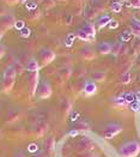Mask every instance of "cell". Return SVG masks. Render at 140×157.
I'll list each match as a JSON object with an SVG mask.
<instances>
[{
    "label": "cell",
    "instance_id": "obj_31",
    "mask_svg": "<svg viewBox=\"0 0 140 157\" xmlns=\"http://www.w3.org/2000/svg\"><path fill=\"white\" fill-rule=\"evenodd\" d=\"M108 26H109L110 29H116V28H119V22H117L116 19H112L110 23L108 24Z\"/></svg>",
    "mask_w": 140,
    "mask_h": 157
},
{
    "label": "cell",
    "instance_id": "obj_18",
    "mask_svg": "<svg viewBox=\"0 0 140 157\" xmlns=\"http://www.w3.org/2000/svg\"><path fill=\"white\" fill-rule=\"evenodd\" d=\"M74 127H76L77 130H79V131H86V130H89V125L86 122H84V121H77Z\"/></svg>",
    "mask_w": 140,
    "mask_h": 157
},
{
    "label": "cell",
    "instance_id": "obj_6",
    "mask_svg": "<svg viewBox=\"0 0 140 157\" xmlns=\"http://www.w3.org/2000/svg\"><path fill=\"white\" fill-rule=\"evenodd\" d=\"M38 96L41 98H48L51 96V85L47 83V82H42L40 88H38Z\"/></svg>",
    "mask_w": 140,
    "mask_h": 157
},
{
    "label": "cell",
    "instance_id": "obj_2",
    "mask_svg": "<svg viewBox=\"0 0 140 157\" xmlns=\"http://www.w3.org/2000/svg\"><path fill=\"white\" fill-rule=\"evenodd\" d=\"M140 152V144L137 140H132L128 142L126 144H123L120 150L119 154L121 157H137Z\"/></svg>",
    "mask_w": 140,
    "mask_h": 157
},
{
    "label": "cell",
    "instance_id": "obj_4",
    "mask_svg": "<svg viewBox=\"0 0 140 157\" xmlns=\"http://www.w3.org/2000/svg\"><path fill=\"white\" fill-rule=\"evenodd\" d=\"M54 59H55V53L53 51L47 49V48L41 49V52H40V61L43 66L49 65L51 63L54 61Z\"/></svg>",
    "mask_w": 140,
    "mask_h": 157
},
{
    "label": "cell",
    "instance_id": "obj_27",
    "mask_svg": "<svg viewBox=\"0 0 140 157\" xmlns=\"http://www.w3.org/2000/svg\"><path fill=\"white\" fill-rule=\"evenodd\" d=\"M121 82H122L123 84H128V83L131 82V73H129V72L123 73V76H122V78H121Z\"/></svg>",
    "mask_w": 140,
    "mask_h": 157
},
{
    "label": "cell",
    "instance_id": "obj_30",
    "mask_svg": "<svg viewBox=\"0 0 140 157\" xmlns=\"http://www.w3.org/2000/svg\"><path fill=\"white\" fill-rule=\"evenodd\" d=\"M21 36H22V37H29V36H30V30H29L28 28L22 29V30H21Z\"/></svg>",
    "mask_w": 140,
    "mask_h": 157
},
{
    "label": "cell",
    "instance_id": "obj_7",
    "mask_svg": "<svg viewBox=\"0 0 140 157\" xmlns=\"http://www.w3.org/2000/svg\"><path fill=\"white\" fill-rule=\"evenodd\" d=\"M37 85H38V72H31V75H30V84H29L31 96L35 95L36 89H37Z\"/></svg>",
    "mask_w": 140,
    "mask_h": 157
},
{
    "label": "cell",
    "instance_id": "obj_1",
    "mask_svg": "<svg viewBox=\"0 0 140 157\" xmlns=\"http://www.w3.org/2000/svg\"><path fill=\"white\" fill-rule=\"evenodd\" d=\"M16 73L17 71L13 67H7L1 76V88L5 92H10L12 90L14 82H16Z\"/></svg>",
    "mask_w": 140,
    "mask_h": 157
},
{
    "label": "cell",
    "instance_id": "obj_34",
    "mask_svg": "<svg viewBox=\"0 0 140 157\" xmlns=\"http://www.w3.org/2000/svg\"><path fill=\"white\" fill-rule=\"evenodd\" d=\"M6 7H4L2 5H0V17L1 16H4V14H6Z\"/></svg>",
    "mask_w": 140,
    "mask_h": 157
},
{
    "label": "cell",
    "instance_id": "obj_22",
    "mask_svg": "<svg viewBox=\"0 0 140 157\" xmlns=\"http://www.w3.org/2000/svg\"><path fill=\"white\" fill-rule=\"evenodd\" d=\"M127 6H131L133 9H140V0H128Z\"/></svg>",
    "mask_w": 140,
    "mask_h": 157
},
{
    "label": "cell",
    "instance_id": "obj_23",
    "mask_svg": "<svg viewBox=\"0 0 140 157\" xmlns=\"http://www.w3.org/2000/svg\"><path fill=\"white\" fill-rule=\"evenodd\" d=\"M97 13L98 12H97L92 6H91V7L89 9V11H86V12H85V14H86V17H88V18H93V17H96V16H97Z\"/></svg>",
    "mask_w": 140,
    "mask_h": 157
},
{
    "label": "cell",
    "instance_id": "obj_13",
    "mask_svg": "<svg viewBox=\"0 0 140 157\" xmlns=\"http://www.w3.org/2000/svg\"><path fill=\"white\" fill-rule=\"evenodd\" d=\"M80 55H81L85 60H91V59L95 58V52H93L91 48L86 47V48H83V49L80 51Z\"/></svg>",
    "mask_w": 140,
    "mask_h": 157
},
{
    "label": "cell",
    "instance_id": "obj_26",
    "mask_svg": "<svg viewBox=\"0 0 140 157\" xmlns=\"http://www.w3.org/2000/svg\"><path fill=\"white\" fill-rule=\"evenodd\" d=\"M42 4L44 5L46 9H51V7L55 6V0H44Z\"/></svg>",
    "mask_w": 140,
    "mask_h": 157
},
{
    "label": "cell",
    "instance_id": "obj_36",
    "mask_svg": "<svg viewBox=\"0 0 140 157\" xmlns=\"http://www.w3.org/2000/svg\"><path fill=\"white\" fill-rule=\"evenodd\" d=\"M43 1H44V0H34V2H35V4H42Z\"/></svg>",
    "mask_w": 140,
    "mask_h": 157
},
{
    "label": "cell",
    "instance_id": "obj_5",
    "mask_svg": "<svg viewBox=\"0 0 140 157\" xmlns=\"http://www.w3.org/2000/svg\"><path fill=\"white\" fill-rule=\"evenodd\" d=\"M14 22H16V19H14V16L12 13H6V14L0 17V29L1 30H9V29L13 28Z\"/></svg>",
    "mask_w": 140,
    "mask_h": 157
},
{
    "label": "cell",
    "instance_id": "obj_16",
    "mask_svg": "<svg viewBox=\"0 0 140 157\" xmlns=\"http://www.w3.org/2000/svg\"><path fill=\"white\" fill-rule=\"evenodd\" d=\"M76 36L79 40H81V41H86V42H88V41H90V40H92L89 36V35H88V34H86V33H85L84 30H81V29H79V30L77 31V33H76Z\"/></svg>",
    "mask_w": 140,
    "mask_h": 157
},
{
    "label": "cell",
    "instance_id": "obj_8",
    "mask_svg": "<svg viewBox=\"0 0 140 157\" xmlns=\"http://www.w3.org/2000/svg\"><path fill=\"white\" fill-rule=\"evenodd\" d=\"M112 47L113 44L109 43V42H101L98 46H97V52L102 55H107V54H110L112 53Z\"/></svg>",
    "mask_w": 140,
    "mask_h": 157
},
{
    "label": "cell",
    "instance_id": "obj_9",
    "mask_svg": "<svg viewBox=\"0 0 140 157\" xmlns=\"http://www.w3.org/2000/svg\"><path fill=\"white\" fill-rule=\"evenodd\" d=\"M131 33H132V35L140 37V19L132 18V21H131Z\"/></svg>",
    "mask_w": 140,
    "mask_h": 157
},
{
    "label": "cell",
    "instance_id": "obj_21",
    "mask_svg": "<svg viewBox=\"0 0 140 157\" xmlns=\"http://www.w3.org/2000/svg\"><path fill=\"white\" fill-rule=\"evenodd\" d=\"M121 48H122V43L116 42V43L113 44V47H112V53L113 54H119V53L121 52Z\"/></svg>",
    "mask_w": 140,
    "mask_h": 157
},
{
    "label": "cell",
    "instance_id": "obj_35",
    "mask_svg": "<svg viewBox=\"0 0 140 157\" xmlns=\"http://www.w3.org/2000/svg\"><path fill=\"white\" fill-rule=\"evenodd\" d=\"M4 55H5V47L0 44V59H1Z\"/></svg>",
    "mask_w": 140,
    "mask_h": 157
},
{
    "label": "cell",
    "instance_id": "obj_12",
    "mask_svg": "<svg viewBox=\"0 0 140 157\" xmlns=\"http://www.w3.org/2000/svg\"><path fill=\"white\" fill-rule=\"evenodd\" d=\"M81 30H84L91 39H93L96 36V28H95L93 24H91V23H86L85 25L81 28Z\"/></svg>",
    "mask_w": 140,
    "mask_h": 157
},
{
    "label": "cell",
    "instance_id": "obj_32",
    "mask_svg": "<svg viewBox=\"0 0 140 157\" xmlns=\"http://www.w3.org/2000/svg\"><path fill=\"white\" fill-rule=\"evenodd\" d=\"M131 108L134 110V112H139L140 110V103L139 102H133V103H131Z\"/></svg>",
    "mask_w": 140,
    "mask_h": 157
},
{
    "label": "cell",
    "instance_id": "obj_29",
    "mask_svg": "<svg viewBox=\"0 0 140 157\" xmlns=\"http://www.w3.org/2000/svg\"><path fill=\"white\" fill-rule=\"evenodd\" d=\"M4 4H6V5H9V6H14V5H17L18 2H19V0H1Z\"/></svg>",
    "mask_w": 140,
    "mask_h": 157
},
{
    "label": "cell",
    "instance_id": "obj_15",
    "mask_svg": "<svg viewBox=\"0 0 140 157\" xmlns=\"http://www.w3.org/2000/svg\"><path fill=\"white\" fill-rule=\"evenodd\" d=\"M110 10L115 13L121 12V10H122V4H121L119 0H114V1H112V2H110Z\"/></svg>",
    "mask_w": 140,
    "mask_h": 157
},
{
    "label": "cell",
    "instance_id": "obj_11",
    "mask_svg": "<svg viewBox=\"0 0 140 157\" xmlns=\"http://www.w3.org/2000/svg\"><path fill=\"white\" fill-rule=\"evenodd\" d=\"M96 91H97V86H96V84L93 82L85 83V85H84V92L86 95H93V94H96Z\"/></svg>",
    "mask_w": 140,
    "mask_h": 157
},
{
    "label": "cell",
    "instance_id": "obj_14",
    "mask_svg": "<svg viewBox=\"0 0 140 157\" xmlns=\"http://www.w3.org/2000/svg\"><path fill=\"white\" fill-rule=\"evenodd\" d=\"M110 21H112V18H110V16H109V14H102V16L98 18L97 24H98V26L102 29V28L108 25V24L110 23Z\"/></svg>",
    "mask_w": 140,
    "mask_h": 157
},
{
    "label": "cell",
    "instance_id": "obj_24",
    "mask_svg": "<svg viewBox=\"0 0 140 157\" xmlns=\"http://www.w3.org/2000/svg\"><path fill=\"white\" fill-rule=\"evenodd\" d=\"M131 37H132V33H131V31H123V33H122V35H121V40H122L123 42L129 41Z\"/></svg>",
    "mask_w": 140,
    "mask_h": 157
},
{
    "label": "cell",
    "instance_id": "obj_19",
    "mask_svg": "<svg viewBox=\"0 0 140 157\" xmlns=\"http://www.w3.org/2000/svg\"><path fill=\"white\" fill-rule=\"evenodd\" d=\"M92 78L95 79V82H103L105 79V75L103 72H93L92 73Z\"/></svg>",
    "mask_w": 140,
    "mask_h": 157
},
{
    "label": "cell",
    "instance_id": "obj_37",
    "mask_svg": "<svg viewBox=\"0 0 140 157\" xmlns=\"http://www.w3.org/2000/svg\"><path fill=\"white\" fill-rule=\"evenodd\" d=\"M2 36H4V30H1V29H0V40L2 39Z\"/></svg>",
    "mask_w": 140,
    "mask_h": 157
},
{
    "label": "cell",
    "instance_id": "obj_33",
    "mask_svg": "<svg viewBox=\"0 0 140 157\" xmlns=\"http://www.w3.org/2000/svg\"><path fill=\"white\" fill-rule=\"evenodd\" d=\"M65 22H66V24H67V25H71V23H72V16H70V14H68V16L66 17Z\"/></svg>",
    "mask_w": 140,
    "mask_h": 157
},
{
    "label": "cell",
    "instance_id": "obj_38",
    "mask_svg": "<svg viewBox=\"0 0 140 157\" xmlns=\"http://www.w3.org/2000/svg\"><path fill=\"white\" fill-rule=\"evenodd\" d=\"M78 134V131H72L71 132V136H77Z\"/></svg>",
    "mask_w": 140,
    "mask_h": 157
},
{
    "label": "cell",
    "instance_id": "obj_20",
    "mask_svg": "<svg viewBox=\"0 0 140 157\" xmlns=\"http://www.w3.org/2000/svg\"><path fill=\"white\" fill-rule=\"evenodd\" d=\"M92 7H93L97 12H101V11H103V9H104V7H103V4L100 0H93V1H92Z\"/></svg>",
    "mask_w": 140,
    "mask_h": 157
},
{
    "label": "cell",
    "instance_id": "obj_10",
    "mask_svg": "<svg viewBox=\"0 0 140 157\" xmlns=\"http://www.w3.org/2000/svg\"><path fill=\"white\" fill-rule=\"evenodd\" d=\"M25 68L29 72H38V70H40V64H38V61L36 59L32 58V59H30V60L28 61Z\"/></svg>",
    "mask_w": 140,
    "mask_h": 157
},
{
    "label": "cell",
    "instance_id": "obj_25",
    "mask_svg": "<svg viewBox=\"0 0 140 157\" xmlns=\"http://www.w3.org/2000/svg\"><path fill=\"white\" fill-rule=\"evenodd\" d=\"M13 26H14L17 30H19V31H21L22 29H24V28H25L24 21H16V22H14V25Z\"/></svg>",
    "mask_w": 140,
    "mask_h": 157
},
{
    "label": "cell",
    "instance_id": "obj_17",
    "mask_svg": "<svg viewBox=\"0 0 140 157\" xmlns=\"http://www.w3.org/2000/svg\"><path fill=\"white\" fill-rule=\"evenodd\" d=\"M40 17H41V11L38 9H35L32 11H30V13H29V19L30 21H37Z\"/></svg>",
    "mask_w": 140,
    "mask_h": 157
},
{
    "label": "cell",
    "instance_id": "obj_3",
    "mask_svg": "<svg viewBox=\"0 0 140 157\" xmlns=\"http://www.w3.org/2000/svg\"><path fill=\"white\" fill-rule=\"evenodd\" d=\"M122 131V126L119 125V124H108L105 127H104V132H103V136L105 139H112L113 137H115L116 134H119L120 132Z\"/></svg>",
    "mask_w": 140,
    "mask_h": 157
},
{
    "label": "cell",
    "instance_id": "obj_28",
    "mask_svg": "<svg viewBox=\"0 0 140 157\" xmlns=\"http://www.w3.org/2000/svg\"><path fill=\"white\" fill-rule=\"evenodd\" d=\"M74 37H76V34H70V35L66 37V44H67L68 47H70V46H72Z\"/></svg>",
    "mask_w": 140,
    "mask_h": 157
},
{
    "label": "cell",
    "instance_id": "obj_39",
    "mask_svg": "<svg viewBox=\"0 0 140 157\" xmlns=\"http://www.w3.org/2000/svg\"><path fill=\"white\" fill-rule=\"evenodd\" d=\"M28 0H19V2H22V4H24V2H26Z\"/></svg>",
    "mask_w": 140,
    "mask_h": 157
},
{
    "label": "cell",
    "instance_id": "obj_40",
    "mask_svg": "<svg viewBox=\"0 0 140 157\" xmlns=\"http://www.w3.org/2000/svg\"><path fill=\"white\" fill-rule=\"evenodd\" d=\"M138 65L140 66V55H139V56H138Z\"/></svg>",
    "mask_w": 140,
    "mask_h": 157
},
{
    "label": "cell",
    "instance_id": "obj_41",
    "mask_svg": "<svg viewBox=\"0 0 140 157\" xmlns=\"http://www.w3.org/2000/svg\"><path fill=\"white\" fill-rule=\"evenodd\" d=\"M85 1H86V0H85Z\"/></svg>",
    "mask_w": 140,
    "mask_h": 157
}]
</instances>
